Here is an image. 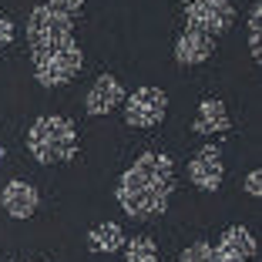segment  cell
<instances>
[{
    "mask_svg": "<svg viewBox=\"0 0 262 262\" xmlns=\"http://www.w3.org/2000/svg\"><path fill=\"white\" fill-rule=\"evenodd\" d=\"M0 205H4V212H7L10 219H31L40 205V195L31 182L14 178V182H7L4 192H0Z\"/></svg>",
    "mask_w": 262,
    "mask_h": 262,
    "instance_id": "cell-9",
    "label": "cell"
},
{
    "mask_svg": "<svg viewBox=\"0 0 262 262\" xmlns=\"http://www.w3.org/2000/svg\"><path fill=\"white\" fill-rule=\"evenodd\" d=\"M124 259L128 262H158V249L148 235H138V239H124Z\"/></svg>",
    "mask_w": 262,
    "mask_h": 262,
    "instance_id": "cell-14",
    "label": "cell"
},
{
    "mask_svg": "<svg viewBox=\"0 0 262 262\" xmlns=\"http://www.w3.org/2000/svg\"><path fill=\"white\" fill-rule=\"evenodd\" d=\"M188 178H192V185L202 188V192H215L222 185L225 178V162H222V151L215 145H202L195 151V158L188 162Z\"/></svg>",
    "mask_w": 262,
    "mask_h": 262,
    "instance_id": "cell-7",
    "label": "cell"
},
{
    "mask_svg": "<svg viewBox=\"0 0 262 262\" xmlns=\"http://www.w3.org/2000/svg\"><path fill=\"white\" fill-rule=\"evenodd\" d=\"M185 17H188V27H199V31L219 37L232 27L235 7L229 0H185Z\"/></svg>",
    "mask_w": 262,
    "mask_h": 262,
    "instance_id": "cell-6",
    "label": "cell"
},
{
    "mask_svg": "<svg viewBox=\"0 0 262 262\" xmlns=\"http://www.w3.org/2000/svg\"><path fill=\"white\" fill-rule=\"evenodd\" d=\"M255 255V235L246 225H229L212 246V262H249Z\"/></svg>",
    "mask_w": 262,
    "mask_h": 262,
    "instance_id": "cell-8",
    "label": "cell"
},
{
    "mask_svg": "<svg viewBox=\"0 0 262 262\" xmlns=\"http://www.w3.org/2000/svg\"><path fill=\"white\" fill-rule=\"evenodd\" d=\"M34 61V77H37L44 88H61L68 81H74L84 68V54L77 40H68L61 47H47V51H34L31 54Z\"/></svg>",
    "mask_w": 262,
    "mask_h": 262,
    "instance_id": "cell-3",
    "label": "cell"
},
{
    "mask_svg": "<svg viewBox=\"0 0 262 262\" xmlns=\"http://www.w3.org/2000/svg\"><path fill=\"white\" fill-rule=\"evenodd\" d=\"M4 155H7V151H4V145H0V162H4Z\"/></svg>",
    "mask_w": 262,
    "mask_h": 262,
    "instance_id": "cell-20",
    "label": "cell"
},
{
    "mask_svg": "<svg viewBox=\"0 0 262 262\" xmlns=\"http://www.w3.org/2000/svg\"><path fill=\"white\" fill-rule=\"evenodd\" d=\"M121 101H124L121 81H118V77H111V74H101L98 81L91 84V91H88L84 108H88V115L101 118V115H111L115 108H121Z\"/></svg>",
    "mask_w": 262,
    "mask_h": 262,
    "instance_id": "cell-10",
    "label": "cell"
},
{
    "mask_svg": "<svg viewBox=\"0 0 262 262\" xmlns=\"http://www.w3.org/2000/svg\"><path fill=\"white\" fill-rule=\"evenodd\" d=\"M246 192L252 195V199H259V195H262V171L259 168H252L246 175Z\"/></svg>",
    "mask_w": 262,
    "mask_h": 262,
    "instance_id": "cell-18",
    "label": "cell"
},
{
    "mask_svg": "<svg viewBox=\"0 0 262 262\" xmlns=\"http://www.w3.org/2000/svg\"><path fill=\"white\" fill-rule=\"evenodd\" d=\"M229 128H232V118H229V111H225L222 101H215V98L202 101L199 115H195V121H192L195 135H225Z\"/></svg>",
    "mask_w": 262,
    "mask_h": 262,
    "instance_id": "cell-12",
    "label": "cell"
},
{
    "mask_svg": "<svg viewBox=\"0 0 262 262\" xmlns=\"http://www.w3.org/2000/svg\"><path fill=\"white\" fill-rule=\"evenodd\" d=\"M259 37H262V4H252V10H249V54H252L255 61L262 57Z\"/></svg>",
    "mask_w": 262,
    "mask_h": 262,
    "instance_id": "cell-15",
    "label": "cell"
},
{
    "mask_svg": "<svg viewBox=\"0 0 262 262\" xmlns=\"http://www.w3.org/2000/svg\"><path fill=\"white\" fill-rule=\"evenodd\" d=\"M47 7H54L57 14H68V17H74V14H81V7H84V0H47Z\"/></svg>",
    "mask_w": 262,
    "mask_h": 262,
    "instance_id": "cell-17",
    "label": "cell"
},
{
    "mask_svg": "<svg viewBox=\"0 0 262 262\" xmlns=\"http://www.w3.org/2000/svg\"><path fill=\"white\" fill-rule=\"evenodd\" d=\"M10 40H14V24L7 17H0V47H7Z\"/></svg>",
    "mask_w": 262,
    "mask_h": 262,
    "instance_id": "cell-19",
    "label": "cell"
},
{
    "mask_svg": "<svg viewBox=\"0 0 262 262\" xmlns=\"http://www.w3.org/2000/svg\"><path fill=\"white\" fill-rule=\"evenodd\" d=\"M27 151L40 165L71 162L77 151V128L64 115H40L27 131Z\"/></svg>",
    "mask_w": 262,
    "mask_h": 262,
    "instance_id": "cell-2",
    "label": "cell"
},
{
    "mask_svg": "<svg viewBox=\"0 0 262 262\" xmlns=\"http://www.w3.org/2000/svg\"><path fill=\"white\" fill-rule=\"evenodd\" d=\"M88 246L94 249V252H118V249L124 246V232L118 222H101L94 225L91 232H88Z\"/></svg>",
    "mask_w": 262,
    "mask_h": 262,
    "instance_id": "cell-13",
    "label": "cell"
},
{
    "mask_svg": "<svg viewBox=\"0 0 262 262\" xmlns=\"http://www.w3.org/2000/svg\"><path fill=\"white\" fill-rule=\"evenodd\" d=\"M74 40V17L57 14L54 7H34L27 17V44L34 51H47V47H61Z\"/></svg>",
    "mask_w": 262,
    "mask_h": 262,
    "instance_id": "cell-4",
    "label": "cell"
},
{
    "mask_svg": "<svg viewBox=\"0 0 262 262\" xmlns=\"http://www.w3.org/2000/svg\"><path fill=\"white\" fill-rule=\"evenodd\" d=\"M171 192H175L171 158L162 151H145L118 178L115 199L124 208V215L138 219V222H148L155 215H165V208L171 202Z\"/></svg>",
    "mask_w": 262,
    "mask_h": 262,
    "instance_id": "cell-1",
    "label": "cell"
},
{
    "mask_svg": "<svg viewBox=\"0 0 262 262\" xmlns=\"http://www.w3.org/2000/svg\"><path fill=\"white\" fill-rule=\"evenodd\" d=\"M124 121L131 128H155V124H162L165 115H168V94L162 88H138V91L124 94Z\"/></svg>",
    "mask_w": 262,
    "mask_h": 262,
    "instance_id": "cell-5",
    "label": "cell"
},
{
    "mask_svg": "<svg viewBox=\"0 0 262 262\" xmlns=\"http://www.w3.org/2000/svg\"><path fill=\"white\" fill-rule=\"evenodd\" d=\"M178 262H212V242H192V246L182 252V259Z\"/></svg>",
    "mask_w": 262,
    "mask_h": 262,
    "instance_id": "cell-16",
    "label": "cell"
},
{
    "mask_svg": "<svg viewBox=\"0 0 262 262\" xmlns=\"http://www.w3.org/2000/svg\"><path fill=\"white\" fill-rule=\"evenodd\" d=\"M212 54H215V37L205 34V31H199V27H188V31L175 40V61L182 64V68L202 64Z\"/></svg>",
    "mask_w": 262,
    "mask_h": 262,
    "instance_id": "cell-11",
    "label": "cell"
}]
</instances>
